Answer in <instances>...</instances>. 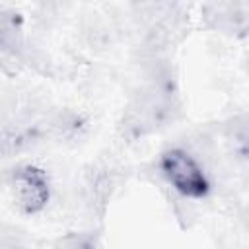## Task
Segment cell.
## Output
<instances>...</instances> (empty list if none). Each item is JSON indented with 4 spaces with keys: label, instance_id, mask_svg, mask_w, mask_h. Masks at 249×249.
<instances>
[{
    "label": "cell",
    "instance_id": "2",
    "mask_svg": "<svg viewBox=\"0 0 249 249\" xmlns=\"http://www.w3.org/2000/svg\"><path fill=\"white\" fill-rule=\"evenodd\" d=\"M12 195L18 208L25 214H35L45 208L49 200L47 173L35 165H23L12 175Z\"/></svg>",
    "mask_w": 249,
    "mask_h": 249
},
{
    "label": "cell",
    "instance_id": "1",
    "mask_svg": "<svg viewBox=\"0 0 249 249\" xmlns=\"http://www.w3.org/2000/svg\"><path fill=\"white\" fill-rule=\"evenodd\" d=\"M160 167L167 183L187 198H200L208 193V177L202 171V165L185 150L173 148L163 152Z\"/></svg>",
    "mask_w": 249,
    "mask_h": 249
}]
</instances>
